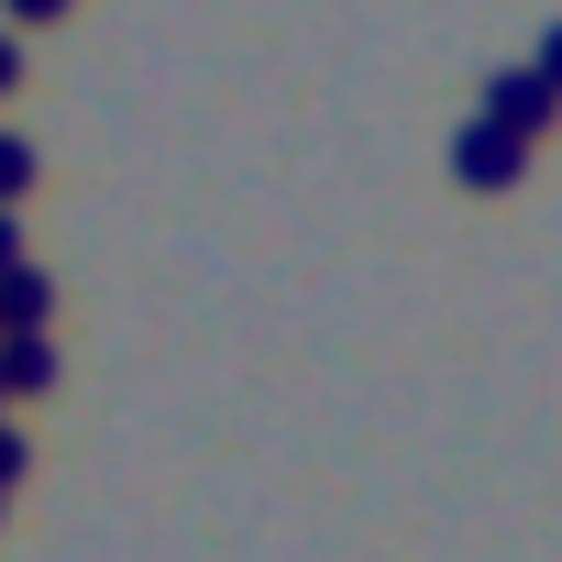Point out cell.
I'll return each mask as SVG.
<instances>
[{"mask_svg":"<svg viewBox=\"0 0 562 562\" xmlns=\"http://www.w3.org/2000/svg\"><path fill=\"white\" fill-rule=\"evenodd\" d=\"M0 12H12V23H56V12H67V0H0Z\"/></svg>","mask_w":562,"mask_h":562,"instance_id":"ba28073f","label":"cell"},{"mask_svg":"<svg viewBox=\"0 0 562 562\" xmlns=\"http://www.w3.org/2000/svg\"><path fill=\"white\" fill-rule=\"evenodd\" d=\"M23 199H34V144L0 133V210H23Z\"/></svg>","mask_w":562,"mask_h":562,"instance_id":"5b68a950","label":"cell"},{"mask_svg":"<svg viewBox=\"0 0 562 562\" xmlns=\"http://www.w3.org/2000/svg\"><path fill=\"white\" fill-rule=\"evenodd\" d=\"M56 386V331H0V397H45Z\"/></svg>","mask_w":562,"mask_h":562,"instance_id":"3957f363","label":"cell"},{"mask_svg":"<svg viewBox=\"0 0 562 562\" xmlns=\"http://www.w3.org/2000/svg\"><path fill=\"white\" fill-rule=\"evenodd\" d=\"M45 321H56V276L12 265V276H0V331H45Z\"/></svg>","mask_w":562,"mask_h":562,"instance_id":"277c9868","label":"cell"},{"mask_svg":"<svg viewBox=\"0 0 562 562\" xmlns=\"http://www.w3.org/2000/svg\"><path fill=\"white\" fill-rule=\"evenodd\" d=\"M485 122H496V133H518V144H540V133L562 122V100H551V78H540V67H496V78H485Z\"/></svg>","mask_w":562,"mask_h":562,"instance_id":"6da1fadb","label":"cell"},{"mask_svg":"<svg viewBox=\"0 0 562 562\" xmlns=\"http://www.w3.org/2000/svg\"><path fill=\"white\" fill-rule=\"evenodd\" d=\"M0 89H23V45L12 34H0Z\"/></svg>","mask_w":562,"mask_h":562,"instance_id":"30bf717a","label":"cell"},{"mask_svg":"<svg viewBox=\"0 0 562 562\" xmlns=\"http://www.w3.org/2000/svg\"><path fill=\"white\" fill-rule=\"evenodd\" d=\"M0 507H12V496H0Z\"/></svg>","mask_w":562,"mask_h":562,"instance_id":"8fae6325","label":"cell"},{"mask_svg":"<svg viewBox=\"0 0 562 562\" xmlns=\"http://www.w3.org/2000/svg\"><path fill=\"white\" fill-rule=\"evenodd\" d=\"M518 166H529V144H518V133H496L485 111L452 133V177H463V188H485V199H496V188H518Z\"/></svg>","mask_w":562,"mask_h":562,"instance_id":"7a4b0ae2","label":"cell"},{"mask_svg":"<svg viewBox=\"0 0 562 562\" xmlns=\"http://www.w3.org/2000/svg\"><path fill=\"white\" fill-rule=\"evenodd\" d=\"M12 265H23V221H12V210H0V276H12Z\"/></svg>","mask_w":562,"mask_h":562,"instance_id":"9c48e42d","label":"cell"},{"mask_svg":"<svg viewBox=\"0 0 562 562\" xmlns=\"http://www.w3.org/2000/svg\"><path fill=\"white\" fill-rule=\"evenodd\" d=\"M23 463H34V441H23L12 419H0V496H12V485H23Z\"/></svg>","mask_w":562,"mask_h":562,"instance_id":"8992f818","label":"cell"},{"mask_svg":"<svg viewBox=\"0 0 562 562\" xmlns=\"http://www.w3.org/2000/svg\"><path fill=\"white\" fill-rule=\"evenodd\" d=\"M529 67H540V78H551V100H562V23L540 34V56H529Z\"/></svg>","mask_w":562,"mask_h":562,"instance_id":"52a82bcc","label":"cell"}]
</instances>
